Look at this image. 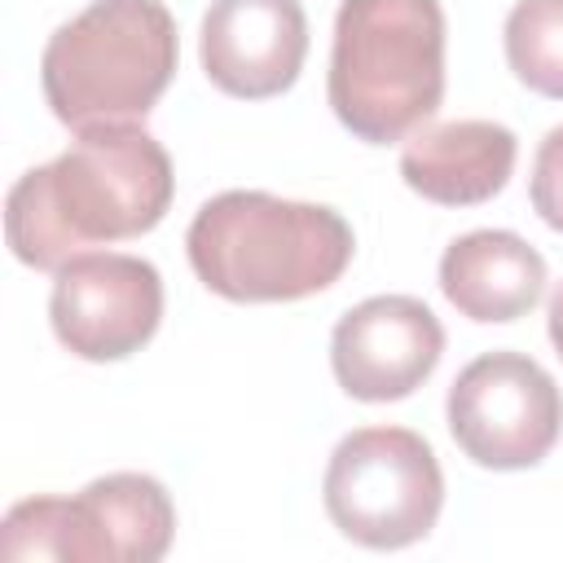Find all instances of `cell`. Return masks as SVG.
Here are the masks:
<instances>
[{"label":"cell","instance_id":"obj_1","mask_svg":"<svg viewBox=\"0 0 563 563\" xmlns=\"http://www.w3.org/2000/svg\"><path fill=\"white\" fill-rule=\"evenodd\" d=\"M176 194L167 150L141 123H97L44 167L13 180L4 198V242L40 273H57L97 242L150 233Z\"/></svg>","mask_w":563,"mask_h":563},{"label":"cell","instance_id":"obj_2","mask_svg":"<svg viewBox=\"0 0 563 563\" xmlns=\"http://www.w3.org/2000/svg\"><path fill=\"white\" fill-rule=\"evenodd\" d=\"M198 282L233 303H290L330 290L352 264V224L325 202L224 189L185 233Z\"/></svg>","mask_w":563,"mask_h":563},{"label":"cell","instance_id":"obj_3","mask_svg":"<svg viewBox=\"0 0 563 563\" xmlns=\"http://www.w3.org/2000/svg\"><path fill=\"white\" fill-rule=\"evenodd\" d=\"M325 97L334 119L365 145L418 132L444 97L440 0H343Z\"/></svg>","mask_w":563,"mask_h":563},{"label":"cell","instance_id":"obj_4","mask_svg":"<svg viewBox=\"0 0 563 563\" xmlns=\"http://www.w3.org/2000/svg\"><path fill=\"white\" fill-rule=\"evenodd\" d=\"M176 57V18L163 0H92L44 44V101L75 132L136 123L167 92Z\"/></svg>","mask_w":563,"mask_h":563},{"label":"cell","instance_id":"obj_5","mask_svg":"<svg viewBox=\"0 0 563 563\" xmlns=\"http://www.w3.org/2000/svg\"><path fill=\"white\" fill-rule=\"evenodd\" d=\"M176 537L172 493L141 471L92 479L75 497H26L0 523V559L154 563Z\"/></svg>","mask_w":563,"mask_h":563},{"label":"cell","instance_id":"obj_6","mask_svg":"<svg viewBox=\"0 0 563 563\" xmlns=\"http://www.w3.org/2000/svg\"><path fill=\"white\" fill-rule=\"evenodd\" d=\"M321 501L347 541L365 550H400L435 528L444 506V471L418 431L361 427L334 444Z\"/></svg>","mask_w":563,"mask_h":563},{"label":"cell","instance_id":"obj_7","mask_svg":"<svg viewBox=\"0 0 563 563\" xmlns=\"http://www.w3.org/2000/svg\"><path fill=\"white\" fill-rule=\"evenodd\" d=\"M457 449L484 471H528L563 435V391L545 365L523 352H484L444 400Z\"/></svg>","mask_w":563,"mask_h":563},{"label":"cell","instance_id":"obj_8","mask_svg":"<svg viewBox=\"0 0 563 563\" xmlns=\"http://www.w3.org/2000/svg\"><path fill=\"white\" fill-rule=\"evenodd\" d=\"M48 321L57 343L79 361H123L163 321V277L141 255L79 251L53 273Z\"/></svg>","mask_w":563,"mask_h":563},{"label":"cell","instance_id":"obj_9","mask_svg":"<svg viewBox=\"0 0 563 563\" xmlns=\"http://www.w3.org/2000/svg\"><path fill=\"white\" fill-rule=\"evenodd\" d=\"M444 356L440 317L413 295H374L347 308L330 334V369L352 400L387 405L418 391Z\"/></svg>","mask_w":563,"mask_h":563},{"label":"cell","instance_id":"obj_10","mask_svg":"<svg viewBox=\"0 0 563 563\" xmlns=\"http://www.w3.org/2000/svg\"><path fill=\"white\" fill-rule=\"evenodd\" d=\"M198 57L207 79L242 101L286 92L308 57V13L299 0H211Z\"/></svg>","mask_w":563,"mask_h":563},{"label":"cell","instance_id":"obj_11","mask_svg":"<svg viewBox=\"0 0 563 563\" xmlns=\"http://www.w3.org/2000/svg\"><path fill=\"white\" fill-rule=\"evenodd\" d=\"M519 141L493 119L422 123L400 145V176L413 194L440 207H479L497 198L515 172Z\"/></svg>","mask_w":563,"mask_h":563},{"label":"cell","instance_id":"obj_12","mask_svg":"<svg viewBox=\"0 0 563 563\" xmlns=\"http://www.w3.org/2000/svg\"><path fill=\"white\" fill-rule=\"evenodd\" d=\"M440 290L479 325L519 321L545 295V260L510 229H475L444 246Z\"/></svg>","mask_w":563,"mask_h":563},{"label":"cell","instance_id":"obj_13","mask_svg":"<svg viewBox=\"0 0 563 563\" xmlns=\"http://www.w3.org/2000/svg\"><path fill=\"white\" fill-rule=\"evenodd\" d=\"M501 44L519 84L563 101V0H519L506 13Z\"/></svg>","mask_w":563,"mask_h":563},{"label":"cell","instance_id":"obj_14","mask_svg":"<svg viewBox=\"0 0 563 563\" xmlns=\"http://www.w3.org/2000/svg\"><path fill=\"white\" fill-rule=\"evenodd\" d=\"M528 194H532V211H537L554 233H563V123L550 128L545 141L537 145Z\"/></svg>","mask_w":563,"mask_h":563},{"label":"cell","instance_id":"obj_15","mask_svg":"<svg viewBox=\"0 0 563 563\" xmlns=\"http://www.w3.org/2000/svg\"><path fill=\"white\" fill-rule=\"evenodd\" d=\"M545 330H550L554 352L563 356V282H559V286H554V295H550V308H545Z\"/></svg>","mask_w":563,"mask_h":563}]
</instances>
